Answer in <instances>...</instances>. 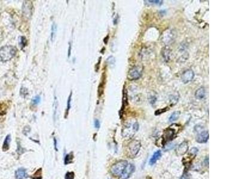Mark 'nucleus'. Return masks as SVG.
Returning <instances> with one entry per match:
<instances>
[{
  "mask_svg": "<svg viewBox=\"0 0 239 179\" xmlns=\"http://www.w3.org/2000/svg\"><path fill=\"white\" fill-rule=\"evenodd\" d=\"M139 127V123L136 121H127L123 127L121 134L124 137H131L138 131Z\"/></svg>",
  "mask_w": 239,
  "mask_h": 179,
  "instance_id": "nucleus-1",
  "label": "nucleus"
},
{
  "mask_svg": "<svg viewBox=\"0 0 239 179\" xmlns=\"http://www.w3.org/2000/svg\"><path fill=\"white\" fill-rule=\"evenodd\" d=\"M17 51L14 47L5 45L0 49V59L2 62H7L11 60L16 54Z\"/></svg>",
  "mask_w": 239,
  "mask_h": 179,
  "instance_id": "nucleus-2",
  "label": "nucleus"
},
{
  "mask_svg": "<svg viewBox=\"0 0 239 179\" xmlns=\"http://www.w3.org/2000/svg\"><path fill=\"white\" fill-rule=\"evenodd\" d=\"M141 147V144L139 140H133L131 141L127 146L126 154L129 158H135L138 153Z\"/></svg>",
  "mask_w": 239,
  "mask_h": 179,
  "instance_id": "nucleus-3",
  "label": "nucleus"
},
{
  "mask_svg": "<svg viewBox=\"0 0 239 179\" xmlns=\"http://www.w3.org/2000/svg\"><path fill=\"white\" fill-rule=\"evenodd\" d=\"M128 164L127 161L121 160L114 164L111 168V173L115 176H120Z\"/></svg>",
  "mask_w": 239,
  "mask_h": 179,
  "instance_id": "nucleus-4",
  "label": "nucleus"
},
{
  "mask_svg": "<svg viewBox=\"0 0 239 179\" xmlns=\"http://www.w3.org/2000/svg\"><path fill=\"white\" fill-rule=\"evenodd\" d=\"M143 72V67L141 66H135L132 68L128 72L127 78L130 81L137 80L141 78Z\"/></svg>",
  "mask_w": 239,
  "mask_h": 179,
  "instance_id": "nucleus-5",
  "label": "nucleus"
},
{
  "mask_svg": "<svg viewBox=\"0 0 239 179\" xmlns=\"http://www.w3.org/2000/svg\"><path fill=\"white\" fill-rule=\"evenodd\" d=\"M175 134H176V132L173 128L169 127L167 129H166V130L164 131V134L163 135V140L164 144L168 142L172 141L175 138Z\"/></svg>",
  "mask_w": 239,
  "mask_h": 179,
  "instance_id": "nucleus-6",
  "label": "nucleus"
},
{
  "mask_svg": "<svg viewBox=\"0 0 239 179\" xmlns=\"http://www.w3.org/2000/svg\"><path fill=\"white\" fill-rule=\"evenodd\" d=\"M135 171V167L132 164H128L123 173L119 177V179H128Z\"/></svg>",
  "mask_w": 239,
  "mask_h": 179,
  "instance_id": "nucleus-7",
  "label": "nucleus"
},
{
  "mask_svg": "<svg viewBox=\"0 0 239 179\" xmlns=\"http://www.w3.org/2000/svg\"><path fill=\"white\" fill-rule=\"evenodd\" d=\"M194 77V73L191 69H187L181 75V80L183 83L187 84L191 81Z\"/></svg>",
  "mask_w": 239,
  "mask_h": 179,
  "instance_id": "nucleus-8",
  "label": "nucleus"
},
{
  "mask_svg": "<svg viewBox=\"0 0 239 179\" xmlns=\"http://www.w3.org/2000/svg\"><path fill=\"white\" fill-rule=\"evenodd\" d=\"M23 13L26 17L30 18L33 14V4L30 1H25L23 4Z\"/></svg>",
  "mask_w": 239,
  "mask_h": 179,
  "instance_id": "nucleus-9",
  "label": "nucleus"
},
{
  "mask_svg": "<svg viewBox=\"0 0 239 179\" xmlns=\"http://www.w3.org/2000/svg\"><path fill=\"white\" fill-rule=\"evenodd\" d=\"M188 150V144L186 141L181 143L176 150V153L178 156H182L185 155Z\"/></svg>",
  "mask_w": 239,
  "mask_h": 179,
  "instance_id": "nucleus-10",
  "label": "nucleus"
},
{
  "mask_svg": "<svg viewBox=\"0 0 239 179\" xmlns=\"http://www.w3.org/2000/svg\"><path fill=\"white\" fill-rule=\"evenodd\" d=\"M209 134L208 131H202L196 137V141L199 143H206L209 139Z\"/></svg>",
  "mask_w": 239,
  "mask_h": 179,
  "instance_id": "nucleus-11",
  "label": "nucleus"
},
{
  "mask_svg": "<svg viewBox=\"0 0 239 179\" xmlns=\"http://www.w3.org/2000/svg\"><path fill=\"white\" fill-rule=\"evenodd\" d=\"M164 35H165L166 36L163 35V41L166 44L170 43L174 39V38L175 37L172 31L166 32L164 33Z\"/></svg>",
  "mask_w": 239,
  "mask_h": 179,
  "instance_id": "nucleus-12",
  "label": "nucleus"
},
{
  "mask_svg": "<svg viewBox=\"0 0 239 179\" xmlns=\"http://www.w3.org/2000/svg\"><path fill=\"white\" fill-rule=\"evenodd\" d=\"M15 176L17 179H23L26 177L27 174L26 171L24 168H19L15 173Z\"/></svg>",
  "mask_w": 239,
  "mask_h": 179,
  "instance_id": "nucleus-13",
  "label": "nucleus"
},
{
  "mask_svg": "<svg viewBox=\"0 0 239 179\" xmlns=\"http://www.w3.org/2000/svg\"><path fill=\"white\" fill-rule=\"evenodd\" d=\"M161 156V152L160 150H157L156 151L153 155L152 156L150 160V164L151 165H154V164L156 163V162L160 158Z\"/></svg>",
  "mask_w": 239,
  "mask_h": 179,
  "instance_id": "nucleus-14",
  "label": "nucleus"
},
{
  "mask_svg": "<svg viewBox=\"0 0 239 179\" xmlns=\"http://www.w3.org/2000/svg\"><path fill=\"white\" fill-rule=\"evenodd\" d=\"M206 96V91L203 87L199 88L195 93V97L199 100H201L204 99Z\"/></svg>",
  "mask_w": 239,
  "mask_h": 179,
  "instance_id": "nucleus-15",
  "label": "nucleus"
},
{
  "mask_svg": "<svg viewBox=\"0 0 239 179\" xmlns=\"http://www.w3.org/2000/svg\"><path fill=\"white\" fill-rule=\"evenodd\" d=\"M11 142V137L10 135H7L4 140V142L3 143V146H2V150L4 151H6L9 149V146H10V143Z\"/></svg>",
  "mask_w": 239,
  "mask_h": 179,
  "instance_id": "nucleus-16",
  "label": "nucleus"
},
{
  "mask_svg": "<svg viewBox=\"0 0 239 179\" xmlns=\"http://www.w3.org/2000/svg\"><path fill=\"white\" fill-rule=\"evenodd\" d=\"M163 57L165 61L167 62L170 57V50L168 47H165L163 50Z\"/></svg>",
  "mask_w": 239,
  "mask_h": 179,
  "instance_id": "nucleus-17",
  "label": "nucleus"
},
{
  "mask_svg": "<svg viewBox=\"0 0 239 179\" xmlns=\"http://www.w3.org/2000/svg\"><path fill=\"white\" fill-rule=\"evenodd\" d=\"M180 113H180L179 111L174 112L170 115V116L169 117V121H170V122H173V121H176V120L179 118V115H180Z\"/></svg>",
  "mask_w": 239,
  "mask_h": 179,
  "instance_id": "nucleus-18",
  "label": "nucleus"
},
{
  "mask_svg": "<svg viewBox=\"0 0 239 179\" xmlns=\"http://www.w3.org/2000/svg\"><path fill=\"white\" fill-rule=\"evenodd\" d=\"M56 31H57L56 25L55 23H53L52 26H51V37H50V39H51V41H53L54 38H55Z\"/></svg>",
  "mask_w": 239,
  "mask_h": 179,
  "instance_id": "nucleus-19",
  "label": "nucleus"
},
{
  "mask_svg": "<svg viewBox=\"0 0 239 179\" xmlns=\"http://www.w3.org/2000/svg\"><path fill=\"white\" fill-rule=\"evenodd\" d=\"M198 150H198L197 148H196V147H193V148L190 150L189 155H190L191 157H192V158H195V156H196L197 153V152H198Z\"/></svg>",
  "mask_w": 239,
  "mask_h": 179,
  "instance_id": "nucleus-20",
  "label": "nucleus"
},
{
  "mask_svg": "<svg viewBox=\"0 0 239 179\" xmlns=\"http://www.w3.org/2000/svg\"><path fill=\"white\" fill-rule=\"evenodd\" d=\"M19 43L20 46L23 48L26 44V39L24 36H21L19 38Z\"/></svg>",
  "mask_w": 239,
  "mask_h": 179,
  "instance_id": "nucleus-21",
  "label": "nucleus"
},
{
  "mask_svg": "<svg viewBox=\"0 0 239 179\" xmlns=\"http://www.w3.org/2000/svg\"><path fill=\"white\" fill-rule=\"evenodd\" d=\"M115 59L113 56H110L107 59V62L109 65L113 66L115 64Z\"/></svg>",
  "mask_w": 239,
  "mask_h": 179,
  "instance_id": "nucleus-22",
  "label": "nucleus"
},
{
  "mask_svg": "<svg viewBox=\"0 0 239 179\" xmlns=\"http://www.w3.org/2000/svg\"><path fill=\"white\" fill-rule=\"evenodd\" d=\"M177 95H178V94L177 93V94H175V95H174V94H172L171 96L172 97V98H170V102L171 103H174V104H175L177 102H178V99H179V97H177Z\"/></svg>",
  "mask_w": 239,
  "mask_h": 179,
  "instance_id": "nucleus-23",
  "label": "nucleus"
},
{
  "mask_svg": "<svg viewBox=\"0 0 239 179\" xmlns=\"http://www.w3.org/2000/svg\"><path fill=\"white\" fill-rule=\"evenodd\" d=\"M6 109L7 107L4 104L0 103V115H3L5 113Z\"/></svg>",
  "mask_w": 239,
  "mask_h": 179,
  "instance_id": "nucleus-24",
  "label": "nucleus"
},
{
  "mask_svg": "<svg viewBox=\"0 0 239 179\" xmlns=\"http://www.w3.org/2000/svg\"><path fill=\"white\" fill-rule=\"evenodd\" d=\"M40 100H41V98H40V96H35L33 99L32 102H33V103L34 105H38L40 103Z\"/></svg>",
  "mask_w": 239,
  "mask_h": 179,
  "instance_id": "nucleus-25",
  "label": "nucleus"
},
{
  "mask_svg": "<svg viewBox=\"0 0 239 179\" xmlns=\"http://www.w3.org/2000/svg\"><path fill=\"white\" fill-rule=\"evenodd\" d=\"M71 155L70 154H68V155H67L66 156L65 159V164H67L70 163V161L72 160L73 157L71 158Z\"/></svg>",
  "mask_w": 239,
  "mask_h": 179,
  "instance_id": "nucleus-26",
  "label": "nucleus"
},
{
  "mask_svg": "<svg viewBox=\"0 0 239 179\" xmlns=\"http://www.w3.org/2000/svg\"><path fill=\"white\" fill-rule=\"evenodd\" d=\"M71 96H72V93H71V94H70V97H69V99H68V103H67V113H68V111H69V110H70V107H71Z\"/></svg>",
  "mask_w": 239,
  "mask_h": 179,
  "instance_id": "nucleus-27",
  "label": "nucleus"
},
{
  "mask_svg": "<svg viewBox=\"0 0 239 179\" xmlns=\"http://www.w3.org/2000/svg\"><path fill=\"white\" fill-rule=\"evenodd\" d=\"M190 179V175L188 173L185 172L184 173L182 176L181 177L180 179Z\"/></svg>",
  "mask_w": 239,
  "mask_h": 179,
  "instance_id": "nucleus-28",
  "label": "nucleus"
},
{
  "mask_svg": "<svg viewBox=\"0 0 239 179\" xmlns=\"http://www.w3.org/2000/svg\"><path fill=\"white\" fill-rule=\"evenodd\" d=\"M20 94H21L22 96H23L27 95V94H28V90H27V89H26V88H22L21 90H20Z\"/></svg>",
  "mask_w": 239,
  "mask_h": 179,
  "instance_id": "nucleus-29",
  "label": "nucleus"
},
{
  "mask_svg": "<svg viewBox=\"0 0 239 179\" xmlns=\"http://www.w3.org/2000/svg\"><path fill=\"white\" fill-rule=\"evenodd\" d=\"M168 110V109H167V108H165V109H159V110L156 111L155 114H156V115H159L161 114V113H162L165 112H166V110Z\"/></svg>",
  "mask_w": 239,
  "mask_h": 179,
  "instance_id": "nucleus-30",
  "label": "nucleus"
},
{
  "mask_svg": "<svg viewBox=\"0 0 239 179\" xmlns=\"http://www.w3.org/2000/svg\"><path fill=\"white\" fill-rule=\"evenodd\" d=\"M147 2H149L150 3H151V4H162V1H150V0H149V1H147Z\"/></svg>",
  "mask_w": 239,
  "mask_h": 179,
  "instance_id": "nucleus-31",
  "label": "nucleus"
},
{
  "mask_svg": "<svg viewBox=\"0 0 239 179\" xmlns=\"http://www.w3.org/2000/svg\"><path fill=\"white\" fill-rule=\"evenodd\" d=\"M95 127H96V128H99V127H100V122H99V120L96 119V120L95 121Z\"/></svg>",
  "mask_w": 239,
  "mask_h": 179,
  "instance_id": "nucleus-32",
  "label": "nucleus"
}]
</instances>
